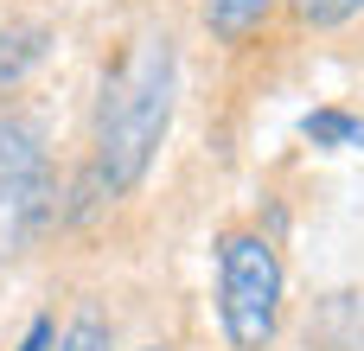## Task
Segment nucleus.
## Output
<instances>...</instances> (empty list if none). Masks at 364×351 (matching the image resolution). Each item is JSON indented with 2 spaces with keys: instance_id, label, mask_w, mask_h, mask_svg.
Here are the masks:
<instances>
[{
  "instance_id": "obj_5",
  "label": "nucleus",
  "mask_w": 364,
  "mask_h": 351,
  "mask_svg": "<svg viewBox=\"0 0 364 351\" xmlns=\"http://www.w3.org/2000/svg\"><path fill=\"white\" fill-rule=\"evenodd\" d=\"M275 6H282V0H198V19H205V32H211L224 51H243V45H256V38L269 32Z\"/></svg>"
},
{
  "instance_id": "obj_6",
  "label": "nucleus",
  "mask_w": 364,
  "mask_h": 351,
  "mask_svg": "<svg viewBox=\"0 0 364 351\" xmlns=\"http://www.w3.org/2000/svg\"><path fill=\"white\" fill-rule=\"evenodd\" d=\"M301 134H307L314 147H326V153H358L364 147V115L346 109V102H326V109L301 115Z\"/></svg>"
},
{
  "instance_id": "obj_8",
  "label": "nucleus",
  "mask_w": 364,
  "mask_h": 351,
  "mask_svg": "<svg viewBox=\"0 0 364 351\" xmlns=\"http://www.w3.org/2000/svg\"><path fill=\"white\" fill-rule=\"evenodd\" d=\"M364 13V0H288V19L301 32H339Z\"/></svg>"
},
{
  "instance_id": "obj_4",
  "label": "nucleus",
  "mask_w": 364,
  "mask_h": 351,
  "mask_svg": "<svg viewBox=\"0 0 364 351\" xmlns=\"http://www.w3.org/2000/svg\"><path fill=\"white\" fill-rule=\"evenodd\" d=\"M51 51H58V26L45 13H6L0 19V109L32 90V77L51 64Z\"/></svg>"
},
{
  "instance_id": "obj_1",
  "label": "nucleus",
  "mask_w": 364,
  "mask_h": 351,
  "mask_svg": "<svg viewBox=\"0 0 364 351\" xmlns=\"http://www.w3.org/2000/svg\"><path fill=\"white\" fill-rule=\"evenodd\" d=\"M173 115H179V32L166 19H141L102 58L83 134V173L77 185H64V224H83L90 211L134 198L173 134Z\"/></svg>"
},
{
  "instance_id": "obj_10",
  "label": "nucleus",
  "mask_w": 364,
  "mask_h": 351,
  "mask_svg": "<svg viewBox=\"0 0 364 351\" xmlns=\"http://www.w3.org/2000/svg\"><path fill=\"white\" fill-rule=\"evenodd\" d=\"M134 351H173V345H160V339H147V345H134Z\"/></svg>"
},
{
  "instance_id": "obj_9",
  "label": "nucleus",
  "mask_w": 364,
  "mask_h": 351,
  "mask_svg": "<svg viewBox=\"0 0 364 351\" xmlns=\"http://www.w3.org/2000/svg\"><path fill=\"white\" fill-rule=\"evenodd\" d=\"M51 339H58V313H32L26 333L13 339V351H51Z\"/></svg>"
},
{
  "instance_id": "obj_7",
  "label": "nucleus",
  "mask_w": 364,
  "mask_h": 351,
  "mask_svg": "<svg viewBox=\"0 0 364 351\" xmlns=\"http://www.w3.org/2000/svg\"><path fill=\"white\" fill-rule=\"evenodd\" d=\"M51 351H115V326H109V313H102L96 301H83V307L58 326Z\"/></svg>"
},
{
  "instance_id": "obj_3",
  "label": "nucleus",
  "mask_w": 364,
  "mask_h": 351,
  "mask_svg": "<svg viewBox=\"0 0 364 351\" xmlns=\"http://www.w3.org/2000/svg\"><path fill=\"white\" fill-rule=\"evenodd\" d=\"M218 262V333L230 351H269L288 320V262L262 224H224L211 237Z\"/></svg>"
},
{
  "instance_id": "obj_2",
  "label": "nucleus",
  "mask_w": 364,
  "mask_h": 351,
  "mask_svg": "<svg viewBox=\"0 0 364 351\" xmlns=\"http://www.w3.org/2000/svg\"><path fill=\"white\" fill-rule=\"evenodd\" d=\"M64 224V173L45 122L26 102L0 109V269L26 262Z\"/></svg>"
}]
</instances>
